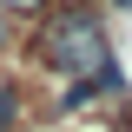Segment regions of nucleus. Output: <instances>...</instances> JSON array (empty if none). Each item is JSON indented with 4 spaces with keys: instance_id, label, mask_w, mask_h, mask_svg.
<instances>
[{
    "instance_id": "f257e3e1",
    "label": "nucleus",
    "mask_w": 132,
    "mask_h": 132,
    "mask_svg": "<svg viewBox=\"0 0 132 132\" xmlns=\"http://www.w3.org/2000/svg\"><path fill=\"white\" fill-rule=\"evenodd\" d=\"M13 112H20V86H0V132L13 126Z\"/></svg>"
},
{
    "instance_id": "20e7f679",
    "label": "nucleus",
    "mask_w": 132,
    "mask_h": 132,
    "mask_svg": "<svg viewBox=\"0 0 132 132\" xmlns=\"http://www.w3.org/2000/svg\"><path fill=\"white\" fill-rule=\"evenodd\" d=\"M112 7H132V0H112Z\"/></svg>"
},
{
    "instance_id": "f03ea898",
    "label": "nucleus",
    "mask_w": 132,
    "mask_h": 132,
    "mask_svg": "<svg viewBox=\"0 0 132 132\" xmlns=\"http://www.w3.org/2000/svg\"><path fill=\"white\" fill-rule=\"evenodd\" d=\"M13 46V20H7V7H0V53Z\"/></svg>"
},
{
    "instance_id": "7ed1b4c3",
    "label": "nucleus",
    "mask_w": 132,
    "mask_h": 132,
    "mask_svg": "<svg viewBox=\"0 0 132 132\" xmlns=\"http://www.w3.org/2000/svg\"><path fill=\"white\" fill-rule=\"evenodd\" d=\"M7 13H27V7H46V0H0Z\"/></svg>"
}]
</instances>
